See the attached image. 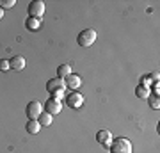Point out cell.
I'll list each match as a JSON object with an SVG mask.
<instances>
[{"instance_id": "12", "label": "cell", "mask_w": 160, "mask_h": 153, "mask_svg": "<svg viewBox=\"0 0 160 153\" xmlns=\"http://www.w3.org/2000/svg\"><path fill=\"white\" fill-rule=\"evenodd\" d=\"M41 25H43V23H41V20L39 18H27V22H25V27L29 28V30H39L41 28Z\"/></svg>"}, {"instance_id": "14", "label": "cell", "mask_w": 160, "mask_h": 153, "mask_svg": "<svg viewBox=\"0 0 160 153\" xmlns=\"http://www.w3.org/2000/svg\"><path fill=\"white\" fill-rule=\"evenodd\" d=\"M38 123H39L41 126H50L52 125V114H48V112H41V116L38 118Z\"/></svg>"}, {"instance_id": "11", "label": "cell", "mask_w": 160, "mask_h": 153, "mask_svg": "<svg viewBox=\"0 0 160 153\" xmlns=\"http://www.w3.org/2000/svg\"><path fill=\"white\" fill-rule=\"evenodd\" d=\"M25 128H27V132H29V134L36 135V134L41 130V125L38 123V119H29V121H27V125H25Z\"/></svg>"}, {"instance_id": "1", "label": "cell", "mask_w": 160, "mask_h": 153, "mask_svg": "<svg viewBox=\"0 0 160 153\" xmlns=\"http://www.w3.org/2000/svg\"><path fill=\"white\" fill-rule=\"evenodd\" d=\"M109 150H110V153H133L132 142L126 137H114L112 142H110Z\"/></svg>"}, {"instance_id": "10", "label": "cell", "mask_w": 160, "mask_h": 153, "mask_svg": "<svg viewBox=\"0 0 160 153\" xmlns=\"http://www.w3.org/2000/svg\"><path fill=\"white\" fill-rule=\"evenodd\" d=\"M9 66H11V69H16V71H22L23 68H25V59H23L22 55H14L9 59Z\"/></svg>"}, {"instance_id": "3", "label": "cell", "mask_w": 160, "mask_h": 153, "mask_svg": "<svg viewBox=\"0 0 160 153\" xmlns=\"http://www.w3.org/2000/svg\"><path fill=\"white\" fill-rule=\"evenodd\" d=\"M29 16L30 18H39L45 14V2L43 0H34V2H30L29 4Z\"/></svg>"}, {"instance_id": "4", "label": "cell", "mask_w": 160, "mask_h": 153, "mask_svg": "<svg viewBox=\"0 0 160 153\" xmlns=\"http://www.w3.org/2000/svg\"><path fill=\"white\" fill-rule=\"evenodd\" d=\"M64 100H66V105L71 107V109H80L84 105V96H82L80 93H77V91H71L69 94H66Z\"/></svg>"}, {"instance_id": "18", "label": "cell", "mask_w": 160, "mask_h": 153, "mask_svg": "<svg viewBox=\"0 0 160 153\" xmlns=\"http://www.w3.org/2000/svg\"><path fill=\"white\" fill-rule=\"evenodd\" d=\"M11 66H9V61L7 59H0V71H9Z\"/></svg>"}, {"instance_id": "9", "label": "cell", "mask_w": 160, "mask_h": 153, "mask_svg": "<svg viewBox=\"0 0 160 153\" xmlns=\"http://www.w3.org/2000/svg\"><path fill=\"white\" fill-rule=\"evenodd\" d=\"M112 139H114V137L110 135V132H109V130H100V132L96 134V141L100 142V144H103L105 148H109V146H110Z\"/></svg>"}, {"instance_id": "8", "label": "cell", "mask_w": 160, "mask_h": 153, "mask_svg": "<svg viewBox=\"0 0 160 153\" xmlns=\"http://www.w3.org/2000/svg\"><path fill=\"white\" fill-rule=\"evenodd\" d=\"M64 82H66V87H69V89H71V91L78 89L80 85H82V79H80L78 75H75V73L68 75V77L64 79Z\"/></svg>"}, {"instance_id": "5", "label": "cell", "mask_w": 160, "mask_h": 153, "mask_svg": "<svg viewBox=\"0 0 160 153\" xmlns=\"http://www.w3.org/2000/svg\"><path fill=\"white\" fill-rule=\"evenodd\" d=\"M43 110L48 114H59L61 110H62V103L59 102V100H55V98H48L45 102V105H43Z\"/></svg>"}, {"instance_id": "2", "label": "cell", "mask_w": 160, "mask_h": 153, "mask_svg": "<svg viewBox=\"0 0 160 153\" xmlns=\"http://www.w3.org/2000/svg\"><path fill=\"white\" fill-rule=\"evenodd\" d=\"M77 41H78V45L82 46V48H87V46H91L92 43L96 41V32H94L92 28H86V30H82L78 34Z\"/></svg>"}, {"instance_id": "6", "label": "cell", "mask_w": 160, "mask_h": 153, "mask_svg": "<svg viewBox=\"0 0 160 153\" xmlns=\"http://www.w3.org/2000/svg\"><path fill=\"white\" fill-rule=\"evenodd\" d=\"M46 91L53 94V93H59V91H66V82L62 79H52L46 82Z\"/></svg>"}, {"instance_id": "19", "label": "cell", "mask_w": 160, "mask_h": 153, "mask_svg": "<svg viewBox=\"0 0 160 153\" xmlns=\"http://www.w3.org/2000/svg\"><path fill=\"white\" fill-rule=\"evenodd\" d=\"M141 84H142V85H146V87H149V85L153 84V79H151L149 75H144L142 79H141Z\"/></svg>"}, {"instance_id": "15", "label": "cell", "mask_w": 160, "mask_h": 153, "mask_svg": "<svg viewBox=\"0 0 160 153\" xmlns=\"http://www.w3.org/2000/svg\"><path fill=\"white\" fill-rule=\"evenodd\" d=\"M135 94H137L139 98H148L149 94H151V91H149V87H146V85L139 84L137 87H135Z\"/></svg>"}, {"instance_id": "13", "label": "cell", "mask_w": 160, "mask_h": 153, "mask_svg": "<svg viewBox=\"0 0 160 153\" xmlns=\"http://www.w3.org/2000/svg\"><path fill=\"white\" fill-rule=\"evenodd\" d=\"M68 75H71V66L69 64H61L57 68V79H66Z\"/></svg>"}, {"instance_id": "16", "label": "cell", "mask_w": 160, "mask_h": 153, "mask_svg": "<svg viewBox=\"0 0 160 153\" xmlns=\"http://www.w3.org/2000/svg\"><path fill=\"white\" fill-rule=\"evenodd\" d=\"M148 103H149V107H151V109L158 110V107H160V98L157 96V94H149V96H148Z\"/></svg>"}, {"instance_id": "17", "label": "cell", "mask_w": 160, "mask_h": 153, "mask_svg": "<svg viewBox=\"0 0 160 153\" xmlns=\"http://www.w3.org/2000/svg\"><path fill=\"white\" fill-rule=\"evenodd\" d=\"M14 0H0V9H9V7H14Z\"/></svg>"}, {"instance_id": "20", "label": "cell", "mask_w": 160, "mask_h": 153, "mask_svg": "<svg viewBox=\"0 0 160 153\" xmlns=\"http://www.w3.org/2000/svg\"><path fill=\"white\" fill-rule=\"evenodd\" d=\"M4 18V9H0V20Z\"/></svg>"}, {"instance_id": "7", "label": "cell", "mask_w": 160, "mask_h": 153, "mask_svg": "<svg viewBox=\"0 0 160 153\" xmlns=\"http://www.w3.org/2000/svg\"><path fill=\"white\" fill-rule=\"evenodd\" d=\"M25 112H27V118L29 119H38L41 116V112H43V105L39 102H29Z\"/></svg>"}]
</instances>
